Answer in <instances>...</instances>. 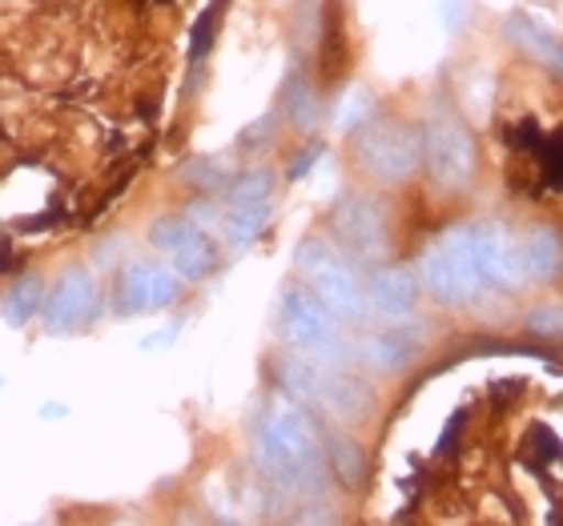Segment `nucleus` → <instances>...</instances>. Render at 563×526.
I'll return each mask as SVG.
<instances>
[{
	"mask_svg": "<svg viewBox=\"0 0 563 526\" xmlns=\"http://www.w3.org/2000/svg\"><path fill=\"white\" fill-rule=\"evenodd\" d=\"M294 266L302 273V286L322 298L334 317H346V322H366L371 310H366V286L363 273L354 266V258H346L327 234H310L294 254Z\"/></svg>",
	"mask_w": 563,
	"mask_h": 526,
	"instance_id": "obj_3",
	"label": "nucleus"
},
{
	"mask_svg": "<svg viewBox=\"0 0 563 526\" xmlns=\"http://www.w3.org/2000/svg\"><path fill=\"white\" fill-rule=\"evenodd\" d=\"M507 145L516 153H540V145H543V130H540V121H531V117H523L516 125V130L507 133Z\"/></svg>",
	"mask_w": 563,
	"mask_h": 526,
	"instance_id": "obj_32",
	"label": "nucleus"
},
{
	"mask_svg": "<svg viewBox=\"0 0 563 526\" xmlns=\"http://www.w3.org/2000/svg\"><path fill=\"white\" fill-rule=\"evenodd\" d=\"M274 210L266 201L258 205H234V210L222 217V234H225V246L230 249H246L254 246L262 234H266V225H271Z\"/></svg>",
	"mask_w": 563,
	"mask_h": 526,
	"instance_id": "obj_20",
	"label": "nucleus"
},
{
	"mask_svg": "<svg viewBox=\"0 0 563 526\" xmlns=\"http://www.w3.org/2000/svg\"><path fill=\"white\" fill-rule=\"evenodd\" d=\"M439 246H443L446 261L455 269V281L463 298L475 302V293H483V281H479V269H475V249H471V225H451L443 237H439Z\"/></svg>",
	"mask_w": 563,
	"mask_h": 526,
	"instance_id": "obj_18",
	"label": "nucleus"
},
{
	"mask_svg": "<svg viewBox=\"0 0 563 526\" xmlns=\"http://www.w3.org/2000/svg\"><path fill=\"white\" fill-rule=\"evenodd\" d=\"M504 36L511 41V45L523 53V57H531L536 65H548V69H560L563 60V48H560V36L548 29V24L540 21V16H531V12H507L504 16Z\"/></svg>",
	"mask_w": 563,
	"mask_h": 526,
	"instance_id": "obj_12",
	"label": "nucleus"
},
{
	"mask_svg": "<svg viewBox=\"0 0 563 526\" xmlns=\"http://www.w3.org/2000/svg\"><path fill=\"white\" fill-rule=\"evenodd\" d=\"M528 329L540 338H560V302H543L528 314Z\"/></svg>",
	"mask_w": 563,
	"mask_h": 526,
	"instance_id": "obj_31",
	"label": "nucleus"
},
{
	"mask_svg": "<svg viewBox=\"0 0 563 526\" xmlns=\"http://www.w3.org/2000/svg\"><path fill=\"white\" fill-rule=\"evenodd\" d=\"M286 526H342V518L330 503H318V499H314V503L298 506V511L286 518Z\"/></svg>",
	"mask_w": 563,
	"mask_h": 526,
	"instance_id": "obj_30",
	"label": "nucleus"
},
{
	"mask_svg": "<svg viewBox=\"0 0 563 526\" xmlns=\"http://www.w3.org/2000/svg\"><path fill=\"white\" fill-rule=\"evenodd\" d=\"M194 234H198V230L189 225L186 213H165V217H157V222L150 225V246L162 249V254H177Z\"/></svg>",
	"mask_w": 563,
	"mask_h": 526,
	"instance_id": "obj_25",
	"label": "nucleus"
},
{
	"mask_svg": "<svg viewBox=\"0 0 563 526\" xmlns=\"http://www.w3.org/2000/svg\"><path fill=\"white\" fill-rule=\"evenodd\" d=\"M471 249H475V269H479L483 290H523L528 286V273L519 261V242L511 237L507 225H471Z\"/></svg>",
	"mask_w": 563,
	"mask_h": 526,
	"instance_id": "obj_7",
	"label": "nucleus"
},
{
	"mask_svg": "<svg viewBox=\"0 0 563 526\" xmlns=\"http://www.w3.org/2000/svg\"><path fill=\"white\" fill-rule=\"evenodd\" d=\"M378 113L375 97H371V89H351V93L342 97L339 109H334V125L346 133H354L363 121H371Z\"/></svg>",
	"mask_w": 563,
	"mask_h": 526,
	"instance_id": "obj_26",
	"label": "nucleus"
},
{
	"mask_svg": "<svg viewBox=\"0 0 563 526\" xmlns=\"http://www.w3.org/2000/svg\"><path fill=\"white\" fill-rule=\"evenodd\" d=\"M366 286V310L383 322H407L419 302V278L411 266H383L371 273Z\"/></svg>",
	"mask_w": 563,
	"mask_h": 526,
	"instance_id": "obj_11",
	"label": "nucleus"
},
{
	"mask_svg": "<svg viewBox=\"0 0 563 526\" xmlns=\"http://www.w3.org/2000/svg\"><path fill=\"white\" fill-rule=\"evenodd\" d=\"M375 387L366 378L351 374V370H318L314 398H310L314 414H330L339 426H358L375 414Z\"/></svg>",
	"mask_w": 563,
	"mask_h": 526,
	"instance_id": "obj_10",
	"label": "nucleus"
},
{
	"mask_svg": "<svg viewBox=\"0 0 563 526\" xmlns=\"http://www.w3.org/2000/svg\"><path fill=\"white\" fill-rule=\"evenodd\" d=\"M118 526H137V523H118Z\"/></svg>",
	"mask_w": 563,
	"mask_h": 526,
	"instance_id": "obj_37",
	"label": "nucleus"
},
{
	"mask_svg": "<svg viewBox=\"0 0 563 526\" xmlns=\"http://www.w3.org/2000/svg\"><path fill=\"white\" fill-rule=\"evenodd\" d=\"M519 261L528 281H555L560 278V230L555 225H536L519 242Z\"/></svg>",
	"mask_w": 563,
	"mask_h": 526,
	"instance_id": "obj_15",
	"label": "nucleus"
},
{
	"mask_svg": "<svg viewBox=\"0 0 563 526\" xmlns=\"http://www.w3.org/2000/svg\"><path fill=\"white\" fill-rule=\"evenodd\" d=\"M278 186V174H274L271 165H254L246 174H238L234 181H225V201L230 205H258L266 201Z\"/></svg>",
	"mask_w": 563,
	"mask_h": 526,
	"instance_id": "obj_23",
	"label": "nucleus"
},
{
	"mask_svg": "<svg viewBox=\"0 0 563 526\" xmlns=\"http://www.w3.org/2000/svg\"><path fill=\"white\" fill-rule=\"evenodd\" d=\"M174 526H201V523H198L194 515H177V523H174Z\"/></svg>",
	"mask_w": 563,
	"mask_h": 526,
	"instance_id": "obj_36",
	"label": "nucleus"
},
{
	"mask_svg": "<svg viewBox=\"0 0 563 526\" xmlns=\"http://www.w3.org/2000/svg\"><path fill=\"white\" fill-rule=\"evenodd\" d=\"M181 293V281L174 278L169 266H157V261H130L125 269H118L113 278V310L121 317L145 314V310H165V305L177 302Z\"/></svg>",
	"mask_w": 563,
	"mask_h": 526,
	"instance_id": "obj_8",
	"label": "nucleus"
},
{
	"mask_svg": "<svg viewBox=\"0 0 563 526\" xmlns=\"http://www.w3.org/2000/svg\"><path fill=\"white\" fill-rule=\"evenodd\" d=\"M278 145V113H262L258 121H250L242 137H238V149L246 153H266Z\"/></svg>",
	"mask_w": 563,
	"mask_h": 526,
	"instance_id": "obj_27",
	"label": "nucleus"
},
{
	"mask_svg": "<svg viewBox=\"0 0 563 526\" xmlns=\"http://www.w3.org/2000/svg\"><path fill=\"white\" fill-rule=\"evenodd\" d=\"M177 181H186L198 193H218V189H225L230 174H225V161H218L210 153H194V157L177 165Z\"/></svg>",
	"mask_w": 563,
	"mask_h": 526,
	"instance_id": "obj_24",
	"label": "nucleus"
},
{
	"mask_svg": "<svg viewBox=\"0 0 563 526\" xmlns=\"http://www.w3.org/2000/svg\"><path fill=\"white\" fill-rule=\"evenodd\" d=\"M282 113L290 117V125L298 130H314L318 117H322V101H318L314 81H306V72L294 65L286 85H282Z\"/></svg>",
	"mask_w": 563,
	"mask_h": 526,
	"instance_id": "obj_19",
	"label": "nucleus"
},
{
	"mask_svg": "<svg viewBox=\"0 0 563 526\" xmlns=\"http://www.w3.org/2000/svg\"><path fill=\"white\" fill-rule=\"evenodd\" d=\"M254 467L278 499H310L327 486V458L314 414L290 398H274L254 422Z\"/></svg>",
	"mask_w": 563,
	"mask_h": 526,
	"instance_id": "obj_1",
	"label": "nucleus"
},
{
	"mask_svg": "<svg viewBox=\"0 0 563 526\" xmlns=\"http://www.w3.org/2000/svg\"><path fill=\"white\" fill-rule=\"evenodd\" d=\"M354 165L378 186H402L422 169V137L415 125L375 113L351 133Z\"/></svg>",
	"mask_w": 563,
	"mask_h": 526,
	"instance_id": "obj_4",
	"label": "nucleus"
},
{
	"mask_svg": "<svg viewBox=\"0 0 563 526\" xmlns=\"http://www.w3.org/2000/svg\"><path fill=\"white\" fill-rule=\"evenodd\" d=\"M97 278L85 266L65 269L57 278V286L45 293V305H41V317H45V334L53 338H65L73 329H81L85 322L97 317Z\"/></svg>",
	"mask_w": 563,
	"mask_h": 526,
	"instance_id": "obj_9",
	"label": "nucleus"
},
{
	"mask_svg": "<svg viewBox=\"0 0 563 526\" xmlns=\"http://www.w3.org/2000/svg\"><path fill=\"white\" fill-rule=\"evenodd\" d=\"M189 225H194V230H198V234H206L210 237L213 230H218V225H222V213H218V205H213V201H194V205H189Z\"/></svg>",
	"mask_w": 563,
	"mask_h": 526,
	"instance_id": "obj_33",
	"label": "nucleus"
},
{
	"mask_svg": "<svg viewBox=\"0 0 563 526\" xmlns=\"http://www.w3.org/2000/svg\"><path fill=\"white\" fill-rule=\"evenodd\" d=\"M174 258V278L177 281H201V278H210L213 266H218V242L206 234H194L186 242V246L177 249V254H169Z\"/></svg>",
	"mask_w": 563,
	"mask_h": 526,
	"instance_id": "obj_22",
	"label": "nucleus"
},
{
	"mask_svg": "<svg viewBox=\"0 0 563 526\" xmlns=\"http://www.w3.org/2000/svg\"><path fill=\"white\" fill-rule=\"evenodd\" d=\"M330 230H334V246L354 261H387L390 258V222L378 198L363 189H346L339 193L334 210H330Z\"/></svg>",
	"mask_w": 563,
	"mask_h": 526,
	"instance_id": "obj_6",
	"label": "nucleus"
},
{
	"mask_svg": "<svg viewBox=\"0 0 563 526\" xmlns=\"http://www.w3.org/2000/svg\"><path fill=\"white\" fill-rule=\"evenodd\" d=\"M415 354L419 346H415L411 329H375V334H363L354 346V358L378 374H395L402 366H411Z\"/></svg>",
	"mask_w": 563,
	"mask_h": 526,
	"instance_id": "obj_13",
	"label": "nucleus"
},
{
	"mask_svg": "<svg viewBox=\"0 0 563 526\" xmlns=\"http://www.w3.org/2000/svg\"><path fill=\"white\" fill-rule=\"evenodd\" d=\"M322 153H327V145H322V141H310V145H306V149L286 165V181H302V177L322 161Z\"/></svg>",
	"mask_w": 563,
	"mask_h": 526,
	"instance_id": "obj_34",
	"label": "nucleus"
},
{
	"mask_svg": "<svg viewBox=\"0 0 563 526\" xmlns=\"http://www.w3.org/2000/svg\"><path fill=\"white\" fill-rule=\"evenodd\" d=\"M327 16L318 24V65H322V77H334V72L346 65V29H342V12H339V0H330Z\"/></svg>",
	"mask_w": 563,
	"mask_h": 526,
	"instance_id": "obj_21",
	"label": "nucleus"
},
{
	"mask_svg": "<svg viewBox=\"0 0 563 526\" xmlns=\"http://www.w3.org/2000/svg\"><path fill=\"white\" fill-rule=\"evenodd\" d=\"M218 21L222 16H213L210 9L194 21V29H189V60H206V53L213 48V36H218Z\"/></svg>",
	"mask_w": 563,
	"mask_h": 526,
	"instance_id": "obj_29",
	"label": "nucleus"
},
{
	"mask_svg": "<svg viewBox=\"0 0 563 526\" xmlns=\"http://www.w3.org/2000/svg\"><path fill=\"white\" fill-rule=\"evenodd\" d=\"M422 165L431 181L443 193H463L475 181V165H479V149H475V133L459 113L451 109H434L431 117L422 121Z\"/></svg>",
	"mask_w": 563,
	"mask_h": 526,
	"instance_id": "obj_5",
	"label": "nucleus"
},
{
	"mask_svg": "<svg viewBox=\"0 0 563 526\" xmlns=\"http://www.w3.org/2000/svg\"><path fill=\"white\" fill-rule=\"evenodd\" d=\"M278 329L282 342L290 346V354H302L306 362L334 370L351 358V346L342 338L339 317L330 314L322 298L302 281H286L282 290V310H278Z\"/></svg>",
	"mask_w": 563,
	"mask_h": 526,
	"instance_id": "obj_2",
	"label": "nucleus"
},
{
	"mask_svg": "<svg viewBox=\"0 0 563 526\" xmlns=\"http://www.w3.org/2000/svg\"><path fill=\"white\" fill-rule=\"evenodd\" d=\"M415 278H419L422 286H427V293H431L434 302H443V305H467V298H463V290H459V281H455V269H451V261H446V254H443V246H439V242L422 249Z\"/></svg>",
	"mask_w": 563,
	"mask_h": 526,
	"instance_id": "obj_17",
	"label": "nucleus"
},
{
	"mask_svg": "<svg viewBox=\"0 0 563 526\" xmlns=\"http://www.w3.org/2000/svg\"><path fill=\"white\" fill-rule=\"evenodd\" d=\"M41 305H45V281H41V273H21L4 290V298H0V317L12 329H24L33 317H41Z\"/></svg>",
	"mask_w": 563,
	"mask_h": 526,
	"instance_id": "obj_16",
	"label": "nucleus"
},
{
	"mask_svg": "<svg viewBox=\"0 0 563 526\" xmlns=\"http://www.w3.org/2000/svg\"><path fill=\"white\" fill-rule=\"evenodd\" d=\"M536 161H540V177H543V186L560 189L563 186V137L560 133H552V137H543L540 153H536Z\"/></svg>",
	"mask_w": 563,
	"mask_h": 526,
	"instance_id": "obj_28",
	"label": "nucleus"
},
{
	"mask_svg": "<svg viewBox=\"0 0 563 526\" xmlns=\"http://www.w3.org/2000/svg\"><path fill=\"white\" fill-rule=\"evenodd\" d=\"M322 458H327V470H334V479H339L342 486H351V491L363 486L366 455H363V446L354 443L342 426H327V430H322Z\"/></svg>",
	"mask_w": 563,
	"mask_h": 526,
	"instance_id": "obj_14",
	"label": "nucleus"
},
{
	"mask_svg": "<svg viewBox=\"0 0 563 526\" xmlns=\"http://www.w3.org/2000/svg\"><path fill=\"white\" fill-rule=\"evenodd\" d=\"M439 21H443V33L455 36L467 24V0H439Z\"/></svg>",
	"mask_w": 563,
	"mask_h": 526,
	"instance_id": "obj_35",
	"label": "nucleus"
}]
</instances>
